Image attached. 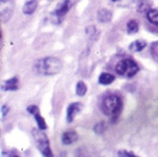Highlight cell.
<instances>
[{
  "label": "cell",
  "instance_id": "cell-1",
  "mask_svg": "<svg viewBox=\"0 0 158 157\" xmlns=\"http://www.w3.org/2000/svg\"><path fill=\"white\" fill-rule=\"evenodd\" d=\"M62 64L58 58H44L41 59L36 62L35 70L39 74H44V76H52V74H56L61 71Z\"/></svg>",
  "mask_w": 158,
  "mask_h": 157
},
{
  "label": "cell",
  "instance_id": "cell-2",
  "mask_svg": "<svg viewBox=\"0 0 158 157\" xmlns=\"http://www.w3.org/2000/svg\"><path fill=\"white\" fill-rule=\"evenodd\" d=\"M101 108L107 117L116 119L118 117V114L121 113V109H122V101L118 95H108L102 101Z\"/></svg>",
  "mask_w": 158,
  "mask_h": 157
},
{
  "label": "cell",
  "instance_id": "cell-3",
  "mask_svg": "<svg viewBox=\"0 0 158 157\" xmlns=\"http://www.w3.org/2000/svg\"><path fill=\"white\" fill-rule=\"evenodd\" d=\"M115 71H116V73H118L121 77L131 78V77H133L135 73H138L139 66H138V64L133 59L125 58V59L120 60L118 64H116Z\"/></svg>",
  "mask_w": 158,
  "mask_h": 157
},
{
  "label": "cell",
  "instance_id": "cell-4",
  "mask_svg": "<svg viewBox=\"0 0 158 157\" xmlns=\"http://www.w3.org/2000/svg\"><path fill=\"white\" fill-rule=\"evenodd\" d=\"M43 129H32V134L35 138V142H36V145L40 149L41 154L44 155V156H52V151H50L49 146V140L47 136L44 134V132H42Z\"/></svg>",
  "mask_w": 158,
  "mask_h": 157
},
{
  "label": "cell",
  "instance_id": "cell-5",
  "mask_svg": "<svg viewBox=\"0 0 158 157\" xmlns=\"http://www.w3.org/2000/svg\"><path fill=\"white\" fill-rule=\"evenodd\" d=\"M69 9H71V1H69V0H64L59 6H58V9L53 12L52 19L54 20L56 24H59L60 20L64 18V16L69 12Z\"/></svg>",
  "mask_w": 158,
  "mask_h": 157
},
{
  "label": "cell",
  "instance_id": "cell-6",
  "mask_svg": "<svg viewBox=\"0 0 158 157\" xmlns=\"http://www.w3.org/2000/svg\"><path fill=\"white\" fill-rule=\"evenodd\" d=\"M81 108H83V106L79 102H74V103L69 104V108H67V118H66L67 119V122H72L74 117L78 114V112H80Z\"/></svg>",
  "mask_w": 158,
  "mask_h": 157
},
{
  "label": "cell",
  "instance_id": "cell-7",
  "mask_svg": "<svg viewBox=\"0 0 158 157\" xmlns=\"http://www.w3.org/2000/svg\"><path fill=\"white\" fill-rule=\"evenodd\" d=\"M61 139H62V143H64V144L69 145V144L74 143V142L78 139V134H77L74 131H66V132H64Z\"/></svg>",
  "mask_w": 158,
  "mask_h": 157
},
{
  "label": "cell",
  "instance_id": "cell-8",
  "mask_svg": "<svg viewBox=\"0 0 158 157\" xmlns=\"http://www.w3.org/2000/svg\"><path fill=\"white\" fill-rule=\"evenodd\" d=\"M17 89H18V79L17 78L9 79L2 85V90H5V91H15Z\"/></svg>",
  "mask_w": 158,
  "mask_h": 157
},
{
  "label": "cell",
  "instance_id": "cell-9",
  "mask_svg": "<svg viewBox=\"0 0 158 157\" xmlns=\"http://www.w3.org/2000/svg\"><path fill=\"white\" fill-rule=\"evenodd\" d=\"M146 47V42L143 41V40H138V41H134L129 45V49L132 52H139V50H143V49Z\"/></svg>",
  "mask_w": 158,
  "mask_h": 157
},
{
  "label": "cell",
  "instance_id": "cell-10",
  "mask_svg": "<svg viewBox=\"0 0 158 157\" xmlns=\"http://www.w3.org/2000/svg\"><path fill=\"white\" fill-rule=\"evenodd\" d=\"M36 6H37V2H36L35 0H30V1H28V2L24 5L23 12H24L25 15H31V13H34V11L36 10Z\"/></svg>",
  "mask_w": 158,
  "mask_h": 157
},
{
  "label": "cell",
  "instance_id": "cell-11",
  "mask_svg": "<svg viewBox=\"0 0 158 157\" xmlns=\"http://www.w3.org/2000/svg\"><path fill=\"white\" fill-rule=\"evenodd\" d=\"M114 79H115V77L113 74H110V73H102L99 76L98 82L101 84H103V85H108V84L114 82Z\"/></svg>",
  "mask_w": 158,
  "mask_h": 157
},
{
  "label": "cell",
  "instance_id": "cell-12",
  "mask_svg": "<svg viewBox=\"0 0 158 157\" xmlns=\"http://www.w3.org/2000/svg\"><path fill=\"white\" fill-rule=\"evenodd\" d=\"M98 20L99 22H104V23H107V22H109V20L111 19V12L110 11H108V10H99L98 11Z\"/></svg>",
  "mask_w": 158,
  "mask_h": 157
},
{
  "label": "cell",
  "instance_id": "cell-13",
  "mask_svg": "<svg viewBox=\"0 0 158 157\" xmlns=\"http://www.w3.org/2000/svg\"><path fill=\"white\" fill-rule=\"evenodd\" d=\"M146 17H148V20L150 23L158 25V10H150L146 15Z\"/></svg>",
  "mask_w": 158,
  "mask_h": 157
},
{
  "label": "cell",
  "instance_id": "cell-14",
  "mask_svg": "<svg viewBox=\"0 0 158 157\" xmlns=\"http://www.w3.org/2000/svg\"><path fill=\"white\" fill-rule=\"evenodd\" d=\"M138 30H139V25L138 23H137V20L132 19L127 23V32L128 34H137Z\"/></svg>",
  "mask_w": 158,
  "mask_h": 157
},
{
  "label": "cell",
  "instance_id": "cell-15",
  "mask_svg": "<svg viewBox=\"0 0 158 157\" xmlns=\"http://www.w3.org/2000/svg\"><path fill=\"white\" fill-rule=\"evenodd\" d=\"M77 95L78 96H84L85 94H86V91H88V88H86V85H85V83L84 82H78V84H77Z\"/></svg>",
  "mask_w": 158,
  "mask_h": 157
},
{
  "label": "cell",
  "instance_id": "cell-16",
  "mask_svg": "<svg viewBox=\"0 0 158 157\" xmlns=\"http://www.w3.org/2000/svg\"><path fill=\"white\" fill-rule=\"evenodd\" d=\"M35 118H36V121H37L39 128H41V129H46V128H47V125H46V121H44V119L42 118V117L40 115L39 113H37V114H35Z\"/></svg>",
  "mask_w": 158,
  "mask_h": 157
},
{
  "label": "cell",
  "instance_id": "cell-17",
  "mask_svg": "<svg viewBox=\"0 0 158 157\" xmlns=\"http://www.w3.org/2000/svg\"><path fill=\"white\" fill-rule=\"evenodd\" d=\"M28 112H29L30 114H37L39 113V108L36 107V106H30V107H28Z\"/></svg>",
  "mask_w": 158,
  "mask_h": 157
},
{
  "label": "cell",
  "instance_id": "cell-18",
  "mask_svg": "<svg viewBox=\"0 0 158 157\" xmlns=\"http://www.w3.org/2000/svg\"><path fill=\"white\" fill-rule=\"evenodd\" d=\"M118 156H135L133 152H127V151H118Z\"/></svg>",
  "mask_w": 158,
  "mask_h": 157
},
{
  "label": "cell",
  "instance_id": "cell-19",
  "mask_svg": "<svg viewBox=\"0 0 158 157\" xmlns=\"http://www.w3.org/2000/svg\"><path fill=\"white\" fill-rule=\"evenodd\" d=\"M2 110H4V112H2V115H6V113H7V112H6V110H7V107H2Z\"/></svg>",
  "mask_w": 158,
  "mask_h": 157
},
{
  "label": "cell",
  "instance_id": "cell-20",
  "mask_svg": "<svg viewBox=\"0 0 158 157\" xmlns=\"http://www.w3.org/2000/svg\"><path fill=\"white\" fill-rule=\"evenodd\" d=\"M111 1H118V0H111Z\"/></svg>",
  "mask_w": 158,
  "mask_h": 157
}]
</instances>
